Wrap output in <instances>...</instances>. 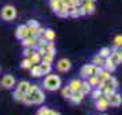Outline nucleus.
I'll use <instances>...</instances> for the list:
<instances>
[{
	"mask_svg": "<svg viewBox=\"0 0 122 115\" xmlns=\"http://www.w3.org/2000/svg\"><path fill=\"white\" fill-rule=\"evenodd\" d=\"M61 77L57 75H46V77L44 79V88L48 89V91H50V92H53V91H57V89L61 88Z\"/></svg>",
	"mask_w": 122,
	"mask_h": 115,
	"instance_id": "f257e3e1",
	"label": "nucleus"
},
{
	"mask_svg": "<svg viewBox=\"0 0 122 115\" xmlns=\"http://www.w3.org/2000/svg\"><path fill=\"white\" fill-rule=\"evenodd\" d=\"M0 15H1V19H3V20H5V22H11V20H14V19L16 18L18 11H16V8H15L14 5L7 4V5H4V7L1 8Z\"/></svg>",
	"mask_w": 122,
	"mask_h": 115,
	"instance_id": "f03ea898",
	"label": "nucleus"
},
{
	"mask_svg": "<svg viewBox=\"0 0 122 115\" xmlns=\"http://www.w3.org/2000/svg\"><path fill=\"white\" fill-rule=\"evenodd\" d=\"M100 69H102V67H96L94 64H86V65L80 69V76L86 80V79H88L90 76L98 75L100 72Z\"/></svg>",
	"mask_w": 122,
	"mask_h": 115,
	"instance_id": "7ed1b4c3",
	"label": "nucleus"
},
{
	"mask_svg": "<svg viewBox=\"0 0 122 115\" xmlns=\"http://www.w3.org/2000/svg\"><path fill=\"white\" fill-rule=\"evenodd\" d=\"M56 68H57V71L61 72V73H66L68 71H71L72 62H71L68 58H60V60L56 62Z\"/></svg>",
	"mask_w": 122,
	"mask_h": 115,
	"instance_id": "20e7f679",
	"label": "nucleus"
},
{
	"mask_svg": "<svg viewBox=\"0 0 122 115\" xmlns=\"http://www.w3.org/2000/svg\"><path fill=\"white\" fill-rule=\"evenodd\" d=\"M0 84H1V87L4 89H11L12 87H15L16 80H15V77L12 75H4L3 79H1V81H0Z\"/></svg>",
	"mask_w": 122,
	"mask_h": 115,
	"instance_id": "39448f33",
	"label": "nucleus"
},
{
	"mask_svg": "<svg viewBox=\"0 0 122 115\" xmlns=\"http://www.w3.org/2000/svg\"><path fill=\"white\" fill-rule=\"evenodd\" d=\"M31 35L30 33V29L27 27V24H20V26L16 27V30H15V37H16L20 41L23 38H26V37Z\"/></svg>",
	"mask_w": 122,
	"mask_h": 115,
	"instance_id": "423d86ee",
	"label": "nucleus"
},
{
	"mask_svg": "<svg viewBox=\"0 0 122 115\" xmlns=\"http://www.w3.org/2000/svg\"><path fill=\"white\" fill-rule=\"evenodd\" d=\"M109 100H107V97L105 95H102L100 97H98L95 100V108L98 111H102V112H105L107 108H109Z\"/></svg>",
	"mask_w": 122,
	"mask_h": 115,
	"instance_id": "0eeeda50",
	"label": "nucleus"
},
{
	"mask_svg": "<svg viewBox=\"0 0 122 115\" xmlns=\"http://www.w3.org/2000/svg\"><path fill=\"white\" fill-rule=\"evenodd\" d=\"M107 100L110 107H119L122 104V95L119 92H114L113 95L107 96Z\"/></svg>",
	"mask_w": 122,
	"mask_h": 115,
	"instance_id": "6e6552de",
	"label": "nucleus"
},
{
	"mask_svg": "<svg viewBox=\"0 0 122 115\" xmlns=\"http://www.w3.org/2000/svg\"><path fill=\"white\" fill-rule=\"evenodd\" d=\"M31 102H33V104H35V106H41V104L45 102V92L42 89H38L37 92H34L31 95Z\"/></svg>",
	"mask_w": 122,
	"mask_h": 115,
	"instance_id": "1a4fd4ad",
	"label": "nucleus"
},
{
	"mask_svg": "<svg viewBox=\"0 0 122 115\" xmlns=\"http://www.w3.org/2000/svg\"><path fill=\"white\" fill-rule=\"evenodd\" d=\"M81 8L86 11V15H92V14L95 12V3L94 1H90V0H83V3H81Z\"/></svg>",
	"mask_w": 122,
	"mask_h": 115,
	"instance_id": "9d476101",
	"label": "nucleus"
},
{
	"mask_svg": "<svg viewBox=\"0 0 122 115\" xmlns=\"http://www.w3.org/2000/svg\"><path fill=\"white\" fill-rule=\"evenodd\" d=\"M84 96H86V95H84L81 91H76V92H72V95H71V97L68 100H71L73 104H80V103L83 102Z\"/></svg>",
	"mask_w": 122,
	"mask_h": 115,
	"instance_id": "9b49d317",
	"label": "nucleus"
},
{
	"mask_svg": "<svg viewBox=\"0 0 122 115\" xmlns=\"http://www.w3.org/2000/svg\"><path fill=\"white\" fill-rule=\"evenodd\" d=\"M117 64H115V62L113 61V60H111V57H106L105 58V64H103V69H106V71H109L110 73H113L114 71H115V69H117Z\"/></svg>",
	"mask_w": 122,
	"mask_h": 115,
	"instance_id": "f8f14e48",
	"label": "nucleus"
},
{
	"mask_svg": "<svg viewBox=\"0 0 122 115\" xmlns=\"http://www.w3.org/2000/svg\"><path fill=\"white\" fill-rule=\"evenodd\" d=\"M41 37L45 41H48V42H53V41L56 39V31L52 30V29H46V30H44V33H42Z\"/></svg>",
	"mask_w": 122,
	"mask_h": 115,
	"instance_id": "ddd939ff",
	"label": "nucleus"
},
{
	"mask_svg": "<svg viewBox=\"0 0 122 115\" xmlns=\"http://www.w3.org/2000/svg\"><path fill=\"white\" fill-rule=\"evenodd\" d=\"M98 80H99V83H106V81H109L110 79H111V75H110L109 71H106V69H100V72L98 73Z\"/></svg>",
	"mask_w": 122,
	"mask_h": 115,
	"instance_id": "4468645a",
	"label": "nucleus"
},
{
	"mask_svg": "<svg viewBox=\"0 0 122 115\" xmlns=\"http://www.w3.org/2000/svg\"><path fill=\"white\" fill-rule=\"evenodd\" d=\"M68 87L71 88V91L72 92H76V91H80V87H81V80L79 79H73L69 81V84H68Z\"/></svg>",
	"mask_w": 122,
	"mask_h": 115,
	"instance_id": "2eb2a0df",
	"label": "nucleus"
},
{
	"mask_svg": "<svg viewBox=\"0 0 122 115\" xmlns=\"http://www.w3.org/2000/svg\"><path fill=\"white\" fill-rule=\"evenodd\" d=\"M15 87H16V89H19L20 92L27 93V91H29V87H30V83H29V81H26V80H20L18 84H15Z\"/></svg>",
	"mask_w": 122,
	"mask_h": 115,
	"instance_id": "dca6fc26",
	"label": "nucleus"
},
{
	"mask_svg": "<svg viewBox=\"0 0 122 115\" xmlns=\"http://www.w3.org/2000/svg\"><path fill=\"white\" fill-rule=\"evenodd\" d=\"M22 41V46L23 48H34V42H35V38L33 35H29L26 38H23Z\"/></svg>",
	"mask_w": 122,
	"mask_h": 115,
	"instance_id": "f3484780",
	"label": "nucleus"
},
{
	"mask_svg": "<svg viewBox=\"0 0 122 115\" xmlns=\"http://www.w3.org/2000/svg\"><path fill=\"white\" fill-rule=\"evenodd\" d=\"M30 75L33 77H41L42 76V72H41V68H39V64H34L33 67L30 68Z\"/></svg>",
	"mask_w": 122,
	"mask_h": 115,
	"instance_id": "a211bd4d",
	"label": "nucleus"
},
{
	"mask_svg": "<svg viewBox=\"0 0 122 115\" xmlns=\"http://www.w3.org/2000/svg\"><path fill=\"white\" fill-rule=\"evenodd\" d=\"M56 15L60 16V18H68V16H69V10H68L66 5H62V7H60V8L56 11Z\"/></svg>",
	"mask_w": 122,
	"mask_h": 115,
	"instance_id": "6ab92c4d",
	"label": "nucleus"
},
{
	"mask_svg": "<svg viewBox=\"0 0 122 115\" xmlns=\"http://www.w3.org/2000/svg\"><path fill=\"white\" fill-rule=\"evenodd\" d=\"M39 68H41L42 76H44V75H49V73L52 72V69H53L52 64H46V62H39Z\"/></svg>",
	"mask_w": 122,
	"mask_h": 115,
	"instance_id": "aec40b11",
	"label": "nucleus"
},
{
	"mask_svg": "<svg viewBox=\"0 0 122 115\" xmlns=\"http://www.w3.org/2000/svg\"><path fill=\"white\" fill-rule=\"evenodd\" d=\"M92 87L90 85V83H88L87 80H84V81H81V87H80V91L84 93V95H88V93L91 92Z\"/></svg>",
	"mask_w": 122,
	"mask_h": 115,
	"instance_id": "412c9836",
	"label": "nucleus"
},
{
	"mask_svg": "<svg viewBox=\"0 0 122 115\" xmlns=\"http://www.w3.org/2000/svg\"><path fill=\"white\" fill-rule=\"evenodd\" d=\"M45 53L56 56V46H54V42H46V45H45Z\"/></svg>",
	"mask_w": 122,
	"mask_h": 115,
	"instance_id": "4be33fe9",
	"label": "nucleus"
},
{
	"mask_svg": "<svg viewBox=\"0 0 122 115\" xmlns=\"http://www.w3.org/2000/svg\"><path fill=\"white\" fill-rule=\"evenodd\" d=\"M91 64H94V65H96V67H102V68H103V64H105V58L100 57L99 54H96V56H94V57H92Z\"/></svg>",
	"mask_w": 122,
	"mask_h": 115,
	"instance_id": "5701e85b",
	"label": "nucleus"
},
{
	"mask_svg": "<svg viewBox=\"0 0 122 115\" xmlns=\"http://www.w3.org/2000/svg\"><path fill=\"white\" fill-rule=\"evenodd\" d=\"M49 5H50V8L56 12L57 10L60 8V7H62V0H49Z\"/></svg>",
	"mask_w": 122,
	"mask_h": 115,
	"instance_id": "b1692460",
	"label": "nucleus"
},
{
	"mask_svg": "<svg viewBox=\"0 0 122 115\" xmlns=\"http://www.w3.org/2000/svg\"><path fill=\"white\" fill-rule=\"evenodd\" d=\"M90 83V85H91L92 88H96L98 85H99V80H98V76L96 75H94V76H90L88 79H86Z\"/></svg>",
	"mask_w": 122,
	"mask_h": 115,
	"instance_id": "393cba45",
	"label": "nucleus"
},
{
	"mask_svg": "<svg viewBox=\"0 0 122 115\" xmlns=\"http://www.w3.org/2000/svg\"><path fill=\"white\" fill-rule=\"evenodd\" d=\"M44 27H41V26H38V27H35V29H33V30H30V33H31V35L34 37V38H38V37H41L42 35V33H44Z\"/></svg>",
	"mask_w": 122,
	"mask_h": 115,
	"instance_id": "a878e982",
	"label": "nucleus"
},
{
	"mask_svg": "<svg viewBox=\"0 0 122 115\" xmlns=\"http://www.w3.org/2000/svg\"><path fill=\"white\" fill-rule=\"evenodd\" d=\"M54 61V56L49 53H45L42 57H41V62H46V64H53Z\"/></svg>",
	"mask_w": 122,
	"mask_h": 115,
	"instance_id": "bb28decb",
	"label": "nucleus"
},
{
	"mask_svg": "<svg viewBox=\"0 0 122 115\" xmlns=\"http://www.w3.org/2000/svg\"><path fill=\"white\" fill-rule=\"evenodd\" d=\"M31 67H33V64H31L29 57H25L22 61H20V68H22V69H30Z\"/></svg>",
	"mask_w": 122,
	"mask_h": 115,
	"instance_id": "cd10ccee",
	"label": "nucleus"
},
{
	"mask_svg": "<svg viewBox=\"0 0 122 115\" xmlns=\"http://www.w3.org/2000/svg\"><path fill=\"white\" fill-rule=\"evenodd\" d=\"M100 56V57H103V58H106V57H109L110 54H111V49L110 48H107V46H103V48L99 50V53H98Z\"/></svg>",
	"mask_w": 122,
	"mask_h": 115,
	"instance_id": "c85d7f7f",
	"label": "nucleus"
},
{
	"mask_svg": "<svg viewBox=\"0 0 122 115\" xmlns=\"http://www.w3.org/2000/svg\"><path fill=\"white\" fill-rule=\"evenodd\" d=\"M25 95H26V93L20 92L19 89H15V91H14V93H12L14 99H15L16 102H20V103H22V100H23V97H25Z\"/></svg>",
	"mask_w": 122,
	"mask_h": 115,
	"instance_id": "c756f323",
	"label": "nucleus"
},
{
	"mask_svg": "<svg viewBox=\"0 0 122 115\" xmlns=\"http://www.w3.org/2000/svg\"><path fill=\"white\" fill-rule=\"evenodd\" d=\"M90 95H91V97L94 99V100H96V99H98V97H100L103 93H102V91H100V89L96 87V88H92V89H91Z\"/></svg>",
	"mask_w": 122,
	"mask_h": 115,
	"instance_id": "7c9ffc66",
	"label": "nucleus"
},
{
	"mask_svg": "<svg viewBox=\"0 0 122 115\" xmlns=\"http://www.w3.org/2000/svg\"><path fill=\"white\" fill-rule=\"evenodd\" d=\"M29 58H30V61H31V64H33V65H34V64H39V62H41V56H39L37 52H34V53L31 54Z\"/></svg>",
	"mask_w": 122,
	"mask_h": 115,
	"instance_id": "2f4dec72",
	"label": "nucleus"
},
{
	"mask_svg": "<svg viewBox=\"0 0 122 115\" xmlns=\"http://www.w3.org/2000/svg\"><path fill=\"white\" fill-rule=\"evenodd\" d=\"M61 95L65 97V99H69V97H71V95H72V91H71V88L68 87V85L61 88Z\"/></svg>",
	"mask_w": 122,
	"mask_h": 115,
	"instance_id": "473e14b6",
	"label": "nucleus"
},
{
	"mask_svg": "<svg viewBox=\"0 0 122 115\" xmlns=\"http://www.w3.org/2000/svg\"><path fill=\"white\" fill-rule=\"evenodd\" d=\"M114 46H117V48L122 46V34H118L114 37Z\"/></svg>",
	"mask_w": 122,
	"mask_h": 115,
	"instance_id": "72a5a7b5",
	"label": "nucleus"
},
{
	"mask_svg": "<svg viewBox=\"0 0 122 115\" xmlns=\"http://www.w3.org/2000/svg\"><path fill=\"white\" fill-rule=\"evenodd\" d=\"M34 52H35L34 48H23V56L25 57H30Z\"/></svg>",
	"mask_w": 122,
	"mask_h": 115,
	"instance_id": "f704fd0d",
	"label": "nucleus"
},
{
	"mask_svg": "<svg viewBox=\"0 0 122 115\" xmlns=\"http://www.w3.org/2000/svg\"><path fill=\"white\" fill-rule=\"evenodd\" d=\"M22 103H23V104H26V106H31V104H33V102H31V95H30V93H26V95H25V97H23Z\"/></svg>",
	"mask_w": 122,
	"mask_h": 115,
	"instance_id": "c9c22d12",
	"label": "nucleus"
},
{
	"mask_svg": "<svg viewBox=\"0 0 122 115\" xmlns=\"http://www.w3.org/2000/svg\"><path fill=\"white\" fill-rule=\"evenodd\" d=\"M39 88V85L38 84H30V87H29V91H27V93H30V95H33L34 92H37Z\"/></svg>",
	"mask_w": 122,
	"mask_h": 115,
	"instance_id": "e433bc0d",
	"label": "nucleus"
},
{
	"mask_svg": "<svg viewBox=\"0 0 122 115\" xmlns=\"http://www.w3.org/2000/svg\"><path fill=\"white\" fill-rule=\"evenodd\" d=\"M39 23L37 22V20H34V19H31V20H29V23H27V27L30 29V30H33V29H35V27H38Z\"/></svg>",
	"mask_w": 122,
	"mask_h": 115,
	"instance_id": "4c0bfd02",
	"label": "nucleus"
},
{
	"mask_svg": "<svg viewBox=\"0 0 122 115\" xmlns=\"http://www.w3.org/2000/svg\"><path fill=\"white\" fill-rule=\"evenodd\" d=\"M109 83L111 85H113V87H115V88L118 89V87H119V81H118L117 79H115V77H113V76H111V79L109 80Z\"/></svg>",
	"mask_w": 122,
	"mask_h": 115,
	"instance_id": "58836bf2",
	"label": "nucleus"
},
{
	"mask_svg": "<svg viewBox=\"0 0 122 115\" xmlns=\"http://www.w3.org/2000/svg\"><path fill=\"white\" fill-rule=\"evenodd\" d=\"M48 111H49V108H48V107H41L38 112H39L41 115H46V114H48Z\"/></svg>",
	"mask_w": 122,
	"mask_h": 115,
	"instance_id": "ea45409f",
	"label": "nucleus"
},
{
	"mask_svg": "<svg viewBox=\"0 0 122 115\" xmlns=\"http://www.w3.org/2000/svg\"><path fill=\"white\" fill-rule=\"evenodd\" d=\"M46 115H61L60 112H57V111H53V110H49L48 111V114Z\"/></svg>",
	"mask_w": 122,
	"mask_h": 115,
	"instance_id": "a19ab883",
	"label": "nucleus"
},
{
	"mask_svg": "<svg viewBox=\"0 0 122 115\" xmlns=\"http://www.w3.org/2000/svg\"><path fill=\"white\" fill-rule=\"evenodd\" d=\"M118 53H119V57H121V62H122V49L118 48Z\"/></svg>",
	"mask_w": 122,
	"mask_h": 115,
	"instance_id": "79ce46f5",
	"label": "nucleus"
},
{
	"mask_svg": "<svg viewBox=\"0 0 122 115\" xmlns=\"http://www.w3.org/2000/svg\"><path fill=\"white\" fill-rule=\"evenodd\" d=\"M90 1H94V3H95V1H96V0H90Z\"/></svg>",
	"mask_w": 122,
	"mask_h": 115,
	"instance_id": "37998d69",
	"label": "nucleus"
},
{
	"mask_svg": "<svg viewBox=\"0 0 122 115\" xmlns=\"http://www.w3.org/2000/svg\"><path fill=\"white\" fill-rule=\"evenodd\" d=\"M37 115H41V114H39V112H38V114H37Z\"/></svg>",
	"mask_w": 122,
	"mask_h": 115,
	"instance_id": "c03bdc74",
	"label": "nucleus"
},
{
	"mask_svg": "<svg viewBox=\"0 0 122 115\" xmlns=\"http://www.w3.org/2000/svg\"><path fill=\"white\" fill-rule=\"evenodd\" d=\"M102 115H107V114H102Z\"/></svg>",
	"mask_w": 122,
	"mask_h": 115,
	"instance_id": "a18cd8bd",
	"label": "nucleus"
},
{
	"mask_svg": "<svg viewBox=\"0 0 122 115\" xmlns=\"http://www.w3.org/2000/svg\"><path fill=\"white\" fill-rule=\"evenodd\" d=\"M119 49H122V46H121V48H119Z\"/></svg>",
	"mask_w": 122,
	"mask_h": 115,
	"instance_id": "49530a36",
	"label": "nucleus"
}]
</instances>
